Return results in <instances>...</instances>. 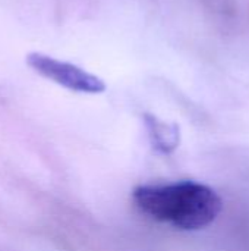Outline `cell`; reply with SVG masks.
I'll use <instances>...</instances> for the list:
<instances>
[{
    "mask_svg": "<svg viewBox=\"0 0 249 251\" xmlns=\"http://www.w3.org/2000/svg\"><path fill=\"white\" fill-rule=\"evenodd\" d=\"M25 60L34 72L68 90L87 94H100L106 90V84L100 76L73 63L59 60L40 51L28 53Z\"/></svg>",
    "mask_w": 249,
    "mask_h": 251,
    "instance_id": "2",
    "label": "cell"
},
{
    "mask_svg": "<svg viewBox=\"0 0 249 251\" xmlns=\"http://www.w3.org/2000/svg\"><path fill=\"white\" fill-rule=\"evenodd\" d=\"M147 125L156 147L163 151H170L178 146V129L175 125L169 126L153 116H147Z\"/></svg>",
    "mask_w": 249,
    "mask_h": 251,
    "instance_id": "3",
    "label": "cell"
},
{
    "mask_svg": "<svg viewBox=\"0 0 249 251\" xmlns=\"http://www.w3.org/2000/svg\"><path fill=\"white\" fill-rule=\"evenodd\" d=\"M132 200L151 219L182 231L210 226L223 209L220 196L211 187L195 181L138 187Z\"/></svg>",
    "mask_w": 249,
    "mask_h": 251,
    "instance_id": "1",
    "label": "cell"
}]
</instances>
